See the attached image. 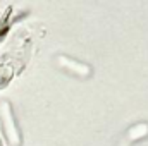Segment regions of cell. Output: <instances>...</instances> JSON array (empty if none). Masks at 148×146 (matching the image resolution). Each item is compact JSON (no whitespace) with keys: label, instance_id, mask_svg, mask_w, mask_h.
<instances>
[{"label":"cell","instance_id":"1","mask_svg":"<svg viewBox=\"0 0 148 146\" xmlns=\"http://www.w3.org/2000/svg\"><path fill=\"white\" fill-rule=\"evenodd\" d=\"M0 119H2L3 131H5L10 145L17 146L21 143V132L17 129V124H16V119H14V113H12V108H10L9 102H2L0 103Z\"/></svg>","mask_w":148,"mask_h":146},{"label":"cell","instance_id":"2","mask_svg":"<svg viewBox=\"0 0 148 146\" xmlns=\"http://www.w3.org/2000/svg\"><path fill=\"white\" fill-rule=\"evenodd\" d=\"M57 65H60L64 71L74 74V76H79V77H88L91 74V67L88 64H83V62H77V60H73L66 55H59L55 59Z\"/></svg>","mask_w":148,"mask_h":146},{"label":"cell","instance_id":"3","mask_svg":"<svg viewBox=\"0 0 148 146\" xmlns=\"http://www.w3.org/2000/svg\"><path fill=\"white\" fill-rule=\"evenodd\" d=\"M127 141H138V139H143L148 136V124L147 122H140V124H134L129 131H127Z\"/></svg>","mask_w":148,"mask_h":146}]
</instances>
